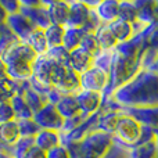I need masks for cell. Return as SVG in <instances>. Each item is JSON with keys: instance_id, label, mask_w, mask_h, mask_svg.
Listing matches in <instances>:
<instances>
[{"instance_id": "cell-1", "label": "cell", "mask_w": 158, "mask_h": 158, "mask_svg": "<svg viewBox=\"0 0 158 158\" xmlns=\"http://www.w3.org/2000/svg\"><path fill=\"white\" fill-rule=\"evenodd\" d=\"M147 27L142 32L136 33L131 40L119 43L112 50V61L110 67L108 87L104 92V98L112 96L119 87L126 85L142 71L144 53L148 49Z\"/></svg>"}, {"instance_id": "cell-2", "label": "cell", "mask_w": 158, "mask_h": 158, "mask_svg": "<svg viewBox=\"0 0 158 158\" xmlns=\"http://www.w3.org/2000/svg\"><path fill=\"white\" fill-rule=\"evenodd\" d=\"M110 97L126 108L158 106V74L151 69H142Z\"/></svg>"}, {"instance_id": "cell-3", "label": "cell", "mask_w": 158, "mask_h": 158, "mask_svg": "<svg viewBox=\"0 0 158 158\" xmlns=\"http://www.w3.org/2000/svg\"><path fill=\"white\" fill-rule=\"evenodd\" d=\"M39 56L25 42H19L11 47L4 56L3 61L7 67V74L11 81H29L33 75V64Z\"/></svg>"}, {"instance_id": "cell-4", "label": "cell", "mask_w": 158, "mask_h": 158, "mask_svg": "<svg viewBox=\"0 0 158 158\" xmlns=\"http://www.w3.org/2000/svg\"><path fill=\"white\" fill-rule=\"evenodd\" d=\"M114 136L104 132H90L78 142L65 144L71 158H104L114 146Z\"/></svg>"}, {"instance_id": "cell-5", "label": "cell", "mask_w": 158, "mask_h": 158, "mask_svg": "<svg viewBox=\"0 0 158 158\" xmlns=\"http://www.w3.org/2000/svg\"><path fill=\"white\" fill-rule=\"evenodd\" d=\"M100 25L93 7L86 2H69V17L65 28H79L86 33H93Z\"/></svg>"}, {"instance_id": "cell-6", "label": "cell", "mask_w": 158, "mask_h": 158, "mask_svg": "<svg viewBox=\"0 0 158 158\" xmlns=\"http://www.w3.org/2000/svg\"><path fill=\"white\" fill-rule=\"evenodd\" d=\"M140 135H142V125L136 119L129 117L128 114L122 112L119 119H118L117 129H115V133H114L115 142L131 148L137 143Z\"/></svg>"}, {"instance_id": "cell-7", "label": "cell", "mask_w": 158, "mask_h": 158, "mask_svg": "<svg viewBox=\"0 0 158 158\" xmlns=\"http://www.w3.org/2000/svg\"><path fill=\"white\" fill-rule=\"evenodd\" d=\"M110 82V74L98 67L93 65L90 69L81 75V87L83 90L103 93L107 90Z\"/></svg>"}, {"instance_id": "cell-8", "label": "cell", "mask_w": 158, "mask_h": 158, "mask_svg": "<svg viewBox=\"0 0 158 158\" xmlns=\"http://www.w3.org/2000/svg\"><path fill=\"white\" fill-rule=\"evenodd\" d=\"M35 122L40 126V129H49V131L61 132L63 126L65 123V119L60 115L54 104L47 103L40 111L33 114Z\"/></svg>"}, {"instance_id": "cell-9", "label": "cell", "mask_w": 158, "mask_h": 158, "mask_svg": "<svg viewBox=\"0 0 158 158\" xmlns=\"http://www.w3.org/2000/svg\"><path fill=\"white\" fill-rule=\"evenodd\" d=\"M75 96H77L82 115H85L86 118L98 112L101 106H103V100H104L103 93L81 89V92H78Z\"/></svg>"}, {"instance_id": "cell-10", "label": "cell", "mask_w": 158, "mask_h": 158, "mask_svg": "<svg viewBox=\"0 0 158 158\" xmlns=\"http://www.w3.org/2000/svg\"><path fill=\"white\" fill-rule=\"evenodd\" d=\"M6 24H7V27L10 28L14 33H15L17 38H18L21 42H27L28 38L31 36V33H32L33 31L38 29L36 25L33 24L28 17H25L21 11L17 14H13V15H8Z\"/></svg>"}, {"instance_id": "cell-11", "label": "cell", "mask_w": 158, "mask_h": 158, "mask_svg": "<svg viewBox=\"0 0 158 158\" xmlns=\"http://www.w3.org/2000/svg\"><path fill=\"white\" fill-rule=\"evenodd\" d=\"M121 112L128 114L136 119L142 126L158 129V106L154 107H139V108H126L122 107Z\"/></svg>"}, {"instance_id": "cell-12", "label": "cell", "mask_w": 158, "mask_h": 158, "mask_svg": "<svg viewBox=\"0 0 158 158\" xmlns=\"http://www.w3.org/2000/svg\"><path fill=\"white\" fill-rule=\"evenodd\" d=\"M18 94H21L22 97L25 98V101H27V104L29 106V108L32 110L33 114L40 111V110L49 103L47 96L36 92V90L31 86L29 81L18 82Z\"/></svg>"}, {"instance_id": "cell-13", "label": "cell", "mask_w": 158, "mask_h": 158, "mask_svg": "<svg viewBox=\"0 0 158 158\" xmlns=\"http://www.w3.org/2000/svg\"><path fill=\"white\" fill-rule=\"evenodd\" d=\"M137 21L144 27L158 24V3L154 0H136Z\"/></svg>"}, {"instance_id": "cell-14", "label": "cell", "mask_w": 158, "mask_h": 158, "mask_svg": "<svg viewBox=\"0 0 158 158\" xmlns=\"http://www.w3.org/2000/svg\"><path fill=\"white\" fill-rule=\"evenodd\" d=\"M21 13L25 17H28L39 29H47L52 25L49 13H47V7L44 6L43 2H40L38 6H31V7L21 4Z\"/></svg>"}, {"instance_id": "cell-15", "label": "cell", "mask_w": 158, "mask_h": 158, "mask_svg": "<svg viewBox=\"0 0 158 158\" xmlns=\"http://www.w3.org/2000/svg\"><path fill=\"white\" fill-rule=\"evenodd\" d=\"M97 18L100 19L101 24H111L115 19H118L119 14V2L117 0H103L97 2V4L93 7Z\"/></svg>"}, {"instance_id": "cell-16", "label": "cell", "mask_w": 158, "mask_h": 158, "mask_svg": "<svg viewBox=\"0 0 158 158\" xmlns=\"http://www.w3.org/2000/svg\"><path fill=\"white\" fill-rule=\"evenodd\" d=\"M93 65H94V57L82 47H78V49L69 52V67L77 74L82 75Z\"/></svg>"}, {"instance_id": "cell-17", "label": "cell", "mask_w": 158, "mask_h": 158, "mask_svg": "<svg viewBox=\"0 0 158 158\" xmlns=\"http://www.w3.org/2000/svg\"><path fill=\"white\" fill-rule=\"evenodd\" d=\"M47 7L50 22L54 25L67 27L69 17V2H43Z\"/></svg>"}, {"instance_id": "cell-18", "label": "cell", "mask_w": 158, "mask_h": 158, "mask_svg": "<svg viewBox=\"0 0 158 158\" xmlns=\"http://www.w3.org/2000/svg\"><path fill=\"white\" fill-rule=\"evenodd\" d=\"M56 108H57V111L60 112V115L65 121L72 119V118H75V117H79V115L82 114L81 108H79L78 100H77V96L75 94L63 96V97L57 101Z\"/></svg>"}, {"instance_id": "cell-19", "label": "cell", "mask_w": 158, "mask_h": 158, "mask_svg": "<svg viewBox=\"0 0 158 158\" xmlns=\"http://www.w3.org/2000/svg\"><path fill=\"white\" fill-rule=\"evenodd\" d=\"M19 139H21V133H19V128L17 121H11V122L0 125V143L7 148L8 153L11 151V147Z\"/></svg>"}, {"instance_id": "cell-20", "label": "cell", "mask_w": 158, "mask_h": 158, "mask_svg": "<svg viewBox=\"0 0 158 158\" xmlns=\"http://www.w3.org/2000/svg\"><path fill=\"white\" fill-rule=\"evenodd\" d=\"M61 144V135L57 131H49L42 129L35 137V146L42 148L43 151H50L52 148Z\"/></svg>"}, {"instance_id": "cell-21", "label": "cell", "mask_w": 158, "mask_h": 158, "mask_svg": "<svg viewBox=\"0 0 158 158\" xmlns=\"http://www.w3.org/2000/svg\"><path fill=\"white\" fill-rule=\"evenodd\" d=\"M121 114H122V112L104 111L103 108H100V117H98L97 125H96V131L104 132V133H108V135H112V136H114Z\"/></svg>"}, {"instance_id": "cell-22", "label": "cell", "mask_w": 158, "mask_h": 158, "mask_svg": "<svg viewBox=\"0 0 158 158\" xmlns=\"http://www.w3.org/2000/svg\"><path fill=\"white\" fill-rule=\"evenodd\" d=\"M108 28H110V31H111V33L114 35V38L117 39L118 44L131 40V39L136 35L133 25L129 24V22L122 21V19H115L114 22L108 24Z\"/></svg>"}, {"instance_id": "cell-23", "label": "cell", "mask_w": 158, "mask_h": 158, "mask_svg": "<svg viewBox=\"0 0 158 158\" xmlns=\"http://www.w3.org/2000/svg\"><path fill=\"white\" fill-rule=\"evenodd\" d=\"M94 35L98 42V46H100V49L103 50V52H108V50H112L118 46L117 39L114 38V35L111 33V31H110L107 24H101L100 27L96 29Z\"/></svg>"}, {"instance_id": "cell-24", "label": "cell", "mask_w": 158, "mask_h": 158, "mask_svg": "<svg viewBox=\"0 0 158 158\" xmlns=\"http://www.w3.org/2000/svg\"><path fill=\"white\" fill-rule=\"evenodd\" d=\"M31 46V49L36 53L38 56H43L49 52V43H47L46 39V33H44V29H36L31 33V36L28 38V40L25 42Z\"/></svg>"}, {"instance_id": "cell-25", "label": "cell", "mask_w": 158, "mask_h": 158, "mask_svg": "<svg viewBox=\"0 0 158 158\" xmlns=\"http://www.w3.org/2000/svg\"><path fill=\"white\" fill-rule=\"evenodd\" d=\"M19 39L17 35L7 27V24L0 25V57L6 54L11 47H14L17 43H19Z\"/></svg>"}, {"instance_id": "cell-26", "label": "cell", "mask_w": 158, "mask_h": 158, "mask_svg": "<svg viewBox=\"0 0 158 158\" xmlns=\"http://www.w3.org/2000/svg\"><path fill=\"white\" fill-rule=\"evenodd\" d=\"M86 35L83 29H79V28H65V35H64V42L63 46L65 47L68 52L81 47L82 39Z\"/></svg>"}, {"instance_id": "cell-27", "label": "cell", "mask_w": 158, "mask_h": 158, "mask_svg": "<svg viewBox=\"0 0 158 158\" xmlns=\"http://www.w3.org/2000/svg\"><path fill=\"white\" fill-rule=\"evenodd\" d=\"M11 106L15 112V121H22V119H32L33 112L27 104L25 98L21 94H17L15 97L11 100Z\"/></svg>"}, {"instance_id": "cell-28", "label": "cell", "mask_w": 158, "mask_h": 158, "mask_svg": "<svg viewBox=\"0 0 158 158\" xmlns=\"http://www.w3.org/2000/svg\"><path fill=\"white\" fill-rule=\"evenodd\" d=\"M131 158H158L157 143L150 142L140 146H133L129 148Z\"/></svg>"}, {"instance_id": "cell-29", "label": "cell", "mask_w": 158, "mask_h": 158, "mask_svg": "<svg viewBox=\"0 0 158 158\" xmlns=\"http://www.w3.org/2000/svg\"><path fill=\"white\" fill-rule=\"evenodd\" d=\"M118 19L129 22V24H132L133 27L139 24V21H137V8H136L135 2H119Z\"/></svg>"}, {"instance_id": "cell-30", "label": "cell", "mask_w": 158, "mask_h": 158, "mask_svg": "<svg viewBox=\"0 0 158 158\" xmlns=\"http://www.w3.org/2000/svg\"><path fill=\"white\" fill-rule=\"evenodd\" d=\"M44 33H46V39H47V43H49L50 49L52 47L63 46L64 35H65V27L52 24L47 29H44Z\"/></svg>"}, {"instance_id": "cell-31", "label": "cell", "mask_w": 158, "mask_h": 158, "mask_svg": "<svg viewBox=\"0 0 158 158\" xmlns=\"http://www.w3.org/2000/svg\"><path fill=\"white\" fill-rule=\"evenodd\" d=\"M18 94V82L7 79L0 81V103H10Z\"/></svg>"}, {"instance_id": "cell-32", "label": "cell", "mask_w": 158, "mask_h": 158, "mask_svg": "<svg viewBox=\"0 0 158 158\" xmlns=\"http://www.w3.org/2000/svg\"><path fill=\"white\" fill-rule=\"evenodd\" d=\"M33 146H35V139H33V137H21V139L11 147L10 156H11V158H24Z\"/></svg>"}, {"instance_id": "cell-33", "label": "cell", "mask_w": 158, "mask_h": 158, "mask_svg": "<svg viewBox=\"0 0 158 158\" xmlns=\"http://www.w3.org/2000/svg\"><path fill=\"white\" fill-rule=\"evenodd\" d=\"M18 122V128H19V133L21 137H33L35 139L36 135L42 131L40 126L35 122V119H22V121H17Z\"/></svg>"}, {"instance_id": "cell-34", "label": "cell", "mask_w": 158, "mask_h": 158, "mask_svg": "<svg viewBox=\"0 0 158 158\" xmlns=\"http://www.w3.org/2000/svg\"><path fill=\"white\" fill-rule=\"evenodd\" d=\"M81 47L83 50H86L87 53H90L94 58L101 53V49H100V46H98V42H97V39H96L94 32L93 33H86V35L83 36L82 43H81Z\"/></svg>"}, {"instance_id": "cell-35", "label": "cell", "mask_w": 158, "mask_h": 158, "mask_svg": "<svg viewBox=\"0 0 158 158\" xmlns=\"http://www.w3.org/2000/svg\"><path fill=\"white\" fill-rule=\"evenodd\" d=\"M46 56L50 57L52 60H54L56 63H58V64L69 65V52L64 46L52 47V49H49V52L46 53Z\"/></svg>"}, {"instance_id": "cell-36", "label": "cell", "mask_w": 158, "mask_h": 158, "mask_svg": "<svg viewBox=\"0 0 158 158\" xmlns=\"http://www.w3.org/2000/svg\"><path fill=\"white\" fill-rule=\"evenodd\" d=\"M104 158H131V153H129L128 147L122 146L118 142H114V146H112L111 150L107 153V156Z\"/></svg>"}, {"instance_id": "cell-37", "label": "cell", "mask_w": 158, "mask_h": 158, "mask_svg": "<svg viewBox=\"0 0 158 158\" xmlns=\"http://www.w3.org/2000/svg\"><path fill=\"white\" fill-rule=\"evenodd\" d=\"M15 121V112L10 103H0V125Z\"/></svg>"}, {"instance_id": "cell-38", "label": "cell", "mask_w": 158, "mask_h": 158, "mask_svg": "<svg viewBox=\"0 0 158 158\" xmlns=\"http://www.w3.org/2000/svg\"><path fill=\"white\" fill-rule=\"evenodd\" d=\"M147 33H148V50L158 53V24L150 25L147 27Z\"/></svg>"}, {"instance_id": "cell-39", "label": "cell", "mask_w": 158, "mask_h": 158, "mask_svg": "<svg viewBox=\"0 0 158 158\" xmlns=\"http://www.w3.org/2000/svg\"><path fill=\"white\" fill-rule=\"evenodd\" d=\"M2 6L4 7V10L7 11L8 15H13L21 11V2H17V0H0Z\"/></svg>"}, {"instance_id": "cell-40", "label": "cell", "mask_w": 158, "mask_h": 158, "mask_svg": "<svg viewBox=\"0 0 158 158\" xmlns=\"http://www.w3.org/2000/svg\"><path fill=\"white\" fill-rule=\"evenodd\" d=\"M47 158H71L69 151L65 146L60 144L57 147L52 148L50 151H47Z\"/></svg>"}, {"instance_id": "cell-41", "label": "cell", "mask_w": 158, "mask_h": 158, "mask_svg": "<svg viewBox=\"0 0 158 158\" xmlns=\"http://www.w3.org/2000/svg\"><path fill=\"white\" fill-rule=\"evenodd\" d=\"M24 158H47V153L43 151L42 148L33 146V147L27 153V156H25Z\"/></svg>"}, {"instance_id": "cell-42", "label": "cell", "mask_w": 158, "mask_h": 158, "mask_svg": "<svg viewBox=\"0 0 158 158\" xmlns=\"http://www.w3.org/2000/svg\"><path fill=\"white\" fill-rule=\"evenodd\" d=\"M8 74H7V67H6V63L3 61V58L0 57V81H7Z\"/></svg>"}, {"instance_id": "cell-43", "label": "cell", "mask_w": 158, "mask_h": 158, "mask_svg": "<svg viewBox=\"0 0 158 158\" xmlns=\"http://www.w3.org/2000/svg\"><path fill=\"white\" fill-rule=\"evenodd\" d=\"M7 18H8L7 11L4 10V7H3L2 3H0V25H4L6 22H7Z\"/></svg>"}, {"instance_id": "cell-44", "label": "cell", "mask_w": 158, "mask_h": 158, "mask_svg": "<svg viewBox=\"0 0 158 158\" xmlns=\"http://www.w3.org/2000/svg\"><path fill=\"white\" fill-rule=\"evenodd\" d=\"M151 71H154V72H157L158 74V56H157V58H156V61H154V64L151 65Z\"/></svg>"}, {"instance_id": "cell-45", "label": "cell", "mask_w": 158, "mask_h": 158, "mask_svg": "<svg viewBox=\"0 0 158 158\" xmlns=\"http://www.w3.org/2000/svg\"><path fill=\"white\" fill-rule=\"evenodd\" d=\"M0 158H11V156L8 153H4V151H0Z\"/></svg>"}, {"instance_id": "cell-46", "label": "cell", "mask_w": 158, "mask_h": 158, "mask_svg": "<svg viewBox=\"0 0 158 158\" xmlns=\"http://www.w3.org/2000/svg\"><path fill=\"white\" fill-rule=\"evenodd\" d=\"M156 143H157V150H158V133H157V139H156Z\"/></svg>"}]
</instances>
